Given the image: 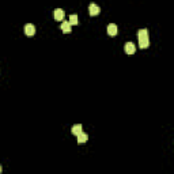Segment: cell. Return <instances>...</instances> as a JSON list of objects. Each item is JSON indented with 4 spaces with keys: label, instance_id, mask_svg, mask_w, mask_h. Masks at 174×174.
<instances>
[{
    "label": "cell",
    "instance_id": "obj_10",
    "mask_svg": "<svg viewBox=\"0 0 174 174\" xmlns=\"http://www.w3.org/2000/svg\"><path fill=\"white\" fill-rule=\"evenodd\" d=\"M71 25V26H72V25H78V16H76V15H71L70 16V22H68Z\"/></svg>",
    "mask_w": 174,
    "mask_h": 174
},
{
    "label": "cell",
    "instance_id": "obj_6",
    "mask_svg": "<svg viewBox=\"0 0 174 174\" xmlns=\"http://www.w3.org/2000/svg\"><path fill=\"white\" fill-rule=\"evenodd\" d=\"M53 16H55L56 21H63L64 19V11L61 10V8H57V10L53 11Z\"/></svg>",
    "mask_w": 174,
    "mask_h": 174
},
{
    "label": "cell",
    "instance_id": "obj_9",
    "mask_svg": "<svg viewBox=\"0 0 174 174\" xmlns=\"http://www.w3.org/2000/svg\"><path fill=\"white\" fill-rule=\"evenodd\" d=\"M61 30L64 33H71V25L68 22H63L61 23Z\"/></svg>",
    "mask_w": 174,
    "mask_h": 174
},
{
    "label": "cell",
    "instance_id": "obj_4",
    "mask_svg": "<svg viewBox=\"0 0 174 174\" xmlns=\"http://www.w3.org/2000/svg\"><path fill=\"white\" fill-rule=\"evenodd\" d=\"M89 12H90V15H91V16H95V15H98L101 12V8L98 7L97 4L91 3V4H90V7H89Z\"/></svg>",
    "mask_w": 174,
    "mask_h": 174
},
{
    "label": "cell",
    "instance_id": "obj_8",
    "mask_svg": "<svg viewBox=\"0 0 174 174\" xmlns=\"http://www.w3.org/2000/svg\"><path fill=\"white\" fill-rule=\"evenodd\" d=\"M71 132L74 135H79L82 132V124H76V125H74L72 128H71Z\"/></svg>",
    "mask_w": 174,
    "mask_h": 174
},
{
    "label": "cell",
    "instance_id": "obj_5",
    "mask_svg": "<svg viewBox=\"0 0 174 174\" xmlns=\"http://www.w3.org/2000/svg\"><path fill=\"white\" fill-rule=\"evenodd\" d=\"M107 34H109L110 37H114L116 34H117V25L110 23V25L107 26Z\"/></svg>",
    "mask_w": 174,
    "mask_h": 174
},
{
    "label": "cell",
    "instance_id": "obj_2",
    "mask_svg": "<svg viewBox=\"0 0 174 174\" xmlns=\"http://www.w3.org/2000/svg\"><path fill=\"white\" fill-rule=\"evenodd\" d=\"M25 34L29 36V37H33L34 34H36V26H34L33 23H27L26 26H25Z\"/></svg>",
    "mask_w": 174,
    "mask_h": 174
},
{
    "label": "cell",
    "instance_id": "obj_11",
    "mask_svg": "<svg viewBox=\"0 0 174 174\" xmlns=\"http://www.w3.org/2000/svg\"><path fill=\"white\" fill-rule=\"evenodd\" d=\"M0 174H1V166H0Z\"/></svg>",
    "mask_w": 174,
    "mask_h": 174
},
{
    "label": "cell",
    "instance_id": "obj_7",
    "mask_svg": "<svg viewBox=\"0 0 174 174\" xmlns=\"http://www.w3.org/2000/svg\"><path fill=\"white\" fill-rule=\"evenodd\" d=\"M78 136V143L79 144H83V143H86V141L89 140V136H87V134H85V132H80L79 135H76Z\"/></svg>",
    "mask_w": 174,
    "mask_h": 174
},
{
    "label": "cell",
    "instance_id": "obj_1",
    "mask_svg": "<svg viewBox=\"0 0 174 174\" xmlns=\"http://www.w3.org/2000/svg\"><path fill=\"white\" fill-rule=\"evenodd\" d=\"M137 37H139V46H140L141 49H146V48L150 46V40H148V30L147 29L139 30Z\"/></svg>",
    "mask_w": 174,
    "mask_h": 174
},
{
    "label": "cell",
    "instance_id": "obj_3",
    "mask_svg": "<svg viewBox=\"0 0 174 174\" xmlns=\"http://www.w3.org/2000/svg\"><path fill=\"white\" fill-rule=\"evenodd\" d=\"M124 50H125L126 55H134L136 52V46H135L132 42H126L125 46H124Z\"/></svg>",
    "mask_w": 174,
    "mask_h": 174
}]
</instances>
